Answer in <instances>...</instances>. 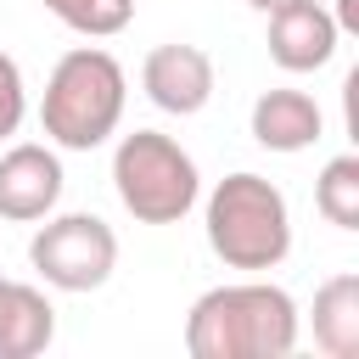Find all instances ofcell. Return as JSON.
<instances>
[{
  "instance_id": "6da1fadb",
  "label": "cell",
  "mask_w": 359,
  "mask_h": 359,
  "mask_svg": "<svg viewBox=\"0 0 359 359\" xmlns=\"http://www.w3.org/2000/svg\"><path fill=\"white\" fill-rule=\"evenodd\" d=\"M297 348V303L269 280H230L191 303L185 353L191 359H286Z\"/></svg>"
},
{
  "instance_id": "7a4b0ae2",
  "label": "cell",
  "mask_w": 359,
  "mask_h": 359,
  "mask_svg": "<svg viewBox=\"0 0 359 359\" xmlns=\"http://www.w3.org/2000/svg\"><path fill=\"white\" fill-rule=\"evenodd\" d=\"M123 101H129V79H123L118 56L101 50V45H73L50 67V79H45L39 123L50 135V146H62V151H95L107 135H118Z\"/></svg>"
},
{
  "instance_id": "3957f363",
  "label": "cell",
  "mask_w": 359,
  "mask_h": 359,
  "mask_svg": "<svg viewBox=\"0 0 359 359\" xmlns=\"http://www.w3.org/2000/svg\"><path fill=\"white\" fill-rule=\"evenodd\" d=\"M208 247L224 269H275L292 252V208L264 174H224L208 196Z\"/></svg>"
},
{
  "instance_id": "277c9868",
  "label": "cell",
  "mask_w": 359,
  "mask_h": 359,
  "mask_svg": "<svg viewBox=\"0 0 359 359\" xmlns=\"http://www.w3.org/2000/svg\"><path fill=\"white\" fill-rule=\"evenodd\" d=\"M112 185H118V202L140 224H180L202 196V174H196L191 151L163 129H135L118 140Z\"/></svg>"
},
{
  "instance_id": "5b68a950",
  "label": "cell",
  "mask_w": 359,
  "mask_h": 359,
  "mask_svg": "<svg viewBox=\"0 0 359 359\" xmlns=\"http://www.w3.org/2000/svg\"><path fill=\"white\" fill-rule=\"evenodd\" d=\"M28 264L56 292H95L118 269V236L95 213H45V224L28 241Z\"/></svg>"
},
{
  "instance_id": "8992f818",
  "label": "cell",
  "mask_w": 359,
  "mask_h": 359,
  "mask_svg": "<svg viewBox=\"0 0 359 359\" xmlns=\"http://www.w3.org/2000/svg\"><path fill=\"white\" fill-rule=\"evenodd\" d=\"M213 56L202 45H151L146 62H140V90L157 112H174V118H196L208 101H213Z\"/></svg>"
},
{
  "instance_id": "52a82bcc",
  "label": "cell",
  "mask_w": 359,
  "mask_h": 359,
  "mask_svg": "<svg viewBox=\"0 0 359 359\" xmlns=\"http://www.w3.org/2000/svg\"><path fill=\"white\" fill-rule=\"evenodd\" d=\"M62 202V157L39 140L6 146L0 151V219L11 224H39Z\"/></svg>"
},
{
  "instance_id": "ba28073f",
  "label": "cell",
  "mask_w": 359,
  "mask_h": 359,
  "mask_svg": "<svg viewBox=\"0 0 359 359\" xmlns=\"http://www.w3.org/2000/svg\"><path fill=\"white\" fill-rule=\"evenodd\" d=\"M337 39H342V28H337V17H331L320 0H292V6L269 11V34H264L269 62L286 67V73H314V67H325V62L337 56Z\"/></svg>"
},
{
  "instance_id": "9c48e42d",
  "label": "cell",
  "mask_w": 359,
  "mask_h": 359,
  "mask_svg": "<svg viewBox=\"0 0 359 359\" xmlns=\"http://www.w3.org/2000/svg\"><path fill=\"white\" fill-rule=\"evenodd\" d=\"M325 135V112L309 90H264L252 101V140L264 151H309Z\"/></svg>"
},
{
  "instance_id": "30bf717a",
  "label": "cell",
  "mask_w": 359,
  "mask_h": 359,
  "mask_svg": "<svg viewBox=\"0 0 359 359\" xmlns=\"http://www.w3.org/2000/svg\"><path fill=\"white\" fill-rule=\"evenodd\" d=\"M56 337V309L39 286L0 280V359H34Z\"/></svg>"
},
{
  "instance_id": "8fae6325",
  "label": "cell",
  "mask_w": 359,
  "mask_h": 359,
  "mask_svg": "<svg viewBox=\"0 0 359 359\" xmlns=\"http://www.w3.org/2000/svg\"><path fill=\"white\" fill-rule=\"evenodd\" d=\"M314 348L331 359H359V275L342 269L314 292Z\"/></svg>"
},
{
  "instance_id": "7c38bea8",
  "label": "cell",
  "mask_w": 359,
  "mask_h": 359,
  "mask_svg": "<svg viewBox=\"0 0 359 359\" xmlns=\"http://www.w3.org/2000/svg\"><path fill=\"white\" fill-rule=\"evenodd\" d=\"M314 208L325 213V224L359 230V157H353V151H342V157H331V163L320 168V180H314Z\"/></svg>"
},
{
  "instance_id": "4fadbf2b",
  "label": "cell",
  "mask_w": 359,
  "mask_h": 359,
  "mask_svg": "<svg viewBox=\"0 0 359 359\" xmlns=\"http://www.w3.org/2000/svg\"><path fill=\"white\" fill-rule=\"evenodd\" d=\"M45 11L56 22H67L73 34H84V39H112V34L129 28L135 0H45Z\"/></svg>"
},
{
  "instance_id": "5bb4252c",
  "label": "cell",
  "mask_w": 359,
  "mask_h": 359,
  "mask_svg": "<svg viewBox=\"0 0 359 359\" xmlns=\"http://www.w3.org/2000/svg\"><path fill=\"white\" fill-rule=\"evenodd\" d=\"M28 118V84H22V67L0 50V140H11Z\"/></svg>"
},
{
  "instance_id": "9a60e30c",
  "label": "cell",
  "mask_w": 359,
  "mask_h": 359,
  "mask_svg": "<svg viewBox=\"0 0 359 359\" xmlns=\"http://www.w3.org/2000/svg\"><path fill=\"white\" fill-rule=\"evenodd\" d=\"M331 17H337V28H342V34H359V0H337V11H331Z\"/></svg>"
},
{
  "instance_id": "2e32d148",
  "label": "cell",
  "mask_w": 359,
  "mask_h": 359,
  "mask_svg": "<svg viewBox=\"0 0 359 359\" xmlns=\"http://www.w3.org/2000/svg\"><path fill=\"white\" fill-rule=\"evenodd\" d=\"M247 6H252V11H264V17H269V11H280V6H292V0H247Z\"/></svg>"
},
{
  "instance_id": "e0dca14e",
  "label": "cell",
  "mask_w": 359,
  "mask_h": 359,
  "mask_svg": "<svg viewBox=\"0 0 359 359\" xmlns=\"http://www.w3.org/2000/svg\"><path fill=\"white\" fill-rule=\"evenodd\" d=\"M0 280H6V275H0Z\"/></svg>"
}]
</instances>
